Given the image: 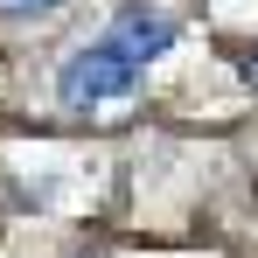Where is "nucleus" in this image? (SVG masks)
<instances>
[{
  "mask_svg": "<svg viewBox=\"0 0 258 258\" xmlns=\"http://www.w3.org/2000/svg\"><path fill=\"white\" fill-rule=\"evenodd\" d=\"M181 42V21H174L168 7H147V0H126L98 35H91L77 56H63V70H56V98L70 105V112H105V105H119L168 49Z\"/></svg>",
  "mask_w": 258,
  "mask_h": 258,
  "instance_id": "obj_1",
  "label": "nucleus"
},
{
  "mask_svg": "<svg viewBox=\"0 0 258 258\" xmlns=\"http://www.w3.org/2000/svg\"><path fill=\"white\" fill-rule=\"evenodd\" d=\"M56 7H63V0H0V21H42Z\"/></svg>",
  "mask_w": 258,
  "mask_h": 258,
  "instance_id": "obj_2",
  "label": "nucleus"
}]
</instances>
